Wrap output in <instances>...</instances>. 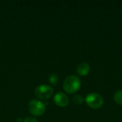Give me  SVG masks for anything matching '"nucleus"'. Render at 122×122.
Masks as SVG:
<instances>
[{
    "label": "nucleus",
    "mask_w": 122,
    "mask_h": 122,
    "mask_svg": "<svg viewBox=\"0 0 122 122\" xmlns=\"http://www.w3.org/2000/svg\"><path fill=\"white\" fill-rule=\"evenodd\" d=\"M81 86V81L76 76H69L64 81L63 87L64 91L68 94H74L77 92Z\"/></svg>",
    "instance_id": "1"
},
{
    "label": "nucleus",
    "mask_w": 122,
    "mask_h": 122,
    "mask_svg": "<svg viewBox=\"0 0 122 122\" xmlns=\"http://www.w3.org/2000/svg\"><path fill=\"white\" fill-rule=\"evenodd\" d=\"M28 109L33 116L40 117L45 113L46 107L41 102L37 99H32L28 104Z\"/></svg>",
    "instance_id": "2"
},
{
    "label": "nucleus",
    "mask_w": 122,
    "mask_h": 122,
    "mask_svg": "<svg viewBox=\"0 0 122 122\" xmlns=\"http://www.w3.org/2000/svg\"><path fill=\"white\" fill-rule=\"evenodd\" d=\"M54 89L51 86L49 85H39L34 90V95L39 99L41 100H46L49 99L53 94Z\"/></svg>",
    "instance_id": "3"
},
{
    "label": "nucleus",
    "mask_w": 122,
    "mask_h": 122,
    "mask_svg": "<svg viewBox=\"0 0 122 122\" xmlns=\"http://www.w3.org/2000/svg\"><path fill=\"white\" fill-rule=\"evenodd\" d=\"M86 104L92 109H99L104 104L103 97L97 93H91L86 97Z\"/></svg>",
    "instance_id": "4"
},
{
    "label": "nucleus",
    "mask_w": 122,
    "mask_h": 122,
    "mask_svg": "<svg viewBox=\"0 0 122 122\" xmlns=\"http://www.w3.org/2000/svg\"><path fill=\"white\" fill-rule=\"evenodd\" d=\"M54 102L57 106L60 107H65L69 104V99L67 95H66L64 93L59 92L55 94L54 97Z\"/></svg>",
    "instance_id": "5"
},
{
    "label": "nucleus",
    "mask_w": 122,
    "mask_h": 122,
    "mask_svg": "<svg viewBox=\"0 0 122 122\" xmlns=\"http://www.w3.org/2000/svg\"><path fill=\"white\" fill-rule=\"evenodd\" d=\"M89 71H90V66L89 65V64L86 62L79 64L76 67V72L80 76H86L89 73Z\"/></svg>",
    "instance_id": "6"
},
{
    "label": "nucleus",
    "mask_w": 122,
    "mask_h": 122,
    "mask_svg": "<svg viewBox=\"0 0 122 122\" xmlns=\"http://www.w3.org/2000/svg\"><path fill=\"white\" fill-rule=\"evenodd\" d=\"M114 99L117 104L122 105V90L118 91L114 94Z\"/></svg>",
    "instance_id": "7"
},
{
    "label": "nucleus",
    "mask_w": 122,
    "mask_h": 122,
    "mask_svg": "<svg viewBox=\"0 0 122 122\" xmlns=\"http://www.w3.org/2000/svg\"><path fill=\"white\" fill-rule=\"evenodd\" d=\"M49 81L53 86L56 85L58 84V82H59V77H58V76L56 74H51L49 76Z\"/></svg>",
    "instance_id": "8"
},
{
    "label": "nucleus",
    "mask_w": 122,
    "mask_h": 122,
    "mask_svg": "<svg viewBox=\"0 0 122 122\" xmlns=\"http://www.w3.org/2000/svg\"><path fill=\"white\" fill-rule=\"evenodd\" d=\"M73 102L76 104H81L84 102V99L81 95L76 94L73 97Z\"/></svg>",
    "instance_id": "9"
},
{
    "label": "nucleus",
    "mask_w": 122,
    "mask_h": 122,
    "mask_svg": "<svg viewBox=\"0 0 122 122\" xmlns=\"http://www.w3.org/2000/svg\"><path fill=\"white\" fill-rule=\"evenodd\" d=\"M24 122H38L37 120L34 118V117H27L24 120Z\"/></svg>",
    "instance_id": "10"
},
{
    "label": "nucleus",
    "mask_w": 122,
    "mask_h": 122,
    "mask_svg": "<svg viewBox=\"0 0 122 122\" xmlns=\"http://www.w3.org/2000/svg\"><path fill=\"white\" fill-rule=\"evenodd\" d=\"M121 12H122V9H121Z\"/></svg>",
    "instance_id": "11"
}]
</instances>
